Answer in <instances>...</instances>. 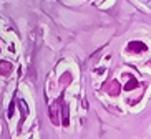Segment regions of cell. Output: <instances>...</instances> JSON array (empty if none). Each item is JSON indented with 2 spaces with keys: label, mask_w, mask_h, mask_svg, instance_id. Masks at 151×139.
Segmentation results:
<instances>
[{
  "label": "cell",
  "mask_w": 151,
  "mask_h": 139,
  "mask_svg": "<svg viewBox=\"0 0 151 139\" xmlns=\"http://www.w3.org/2000/svg\"><path fill=\"white\" fill-rule=\"evenodd\" d=\"M12 116H14V104H10L9 111H7V118H12Z\"/></svg>",
  "instance_id": "ba28073f"
},
{
  "label": "cell",
  "mask_w": 151,
  "mask_h": 139,
  "mask_svg": "<svg viewBox=\"0 0 151 139\" xmlns=\"http://www.w3.org/2000/svg\"><path fill=\"white\" fill-rule=\"evenodd\" d=\"M68 119H70V114H68V106L63 103V106H62V121H63V126H68Z\"/></svg>",
  "instance_id": "52a82bcc"
},
{
  "label": "cell",
  "mask_w": 151,
  "mask_h": 139,
  "mask_svg": "<svg viewBox=\"0 0 151 139\" xmlns=\"http://www.w3.org/2000/svg\"><path fill=\"white\" fill-rule=\"evenodd\" d=\"M12 70H14V66H12V63L10 61H0V75H2V76L10 75Z\"/></svg>",
  "instance_id": "277c9868"
},
{
  "label": "cell",
  "mask_w": 151,
  "mask_h": 139,
  "mask_svg": "<svg viewBox=\"0 0 151 139\" xmlns=\"http://www.w3.org/2000/svg\"><path fill=\"white\" fill-rule=\"evenodd\" d=\"M126 50L131 51V53H141V51L146 50V45H145L143 41H131V43L126 46Z\"/></svg>",
  "instance_id": "7a4b0ae2"
},
{
  "label": "cell",
  "mask_w": 151,
  "mask_h": 139,
  "mask_svg": "<svg viewBox=\"0 0 151 139\" xmlns=\"http://www.w3.org/2000/svg\"><path fill=\"white\" fill-rule=\"evenodd\" d=\"M62 108V101H57V103H53L52 106H50V111H48V114H50V119H52V123L53 124H60V119H58V109Z\"/></svg>",
  "instance_id": "6da1fadb"
},
{
  "label": "cell",
  "mask_w": 151,
  "mask_h": 139,
  "mask_svg": "<svg viewBox=\"0 0 151 139\" xmlns=\"http://www.w3.org/2000/svg\"><path fill=\"white\" fill-rule=\"evenodd\" d=\"M106 91L111 94V96H116V94H118V93L121 91V86H120V83H118L116 80H113V81L110 83V85L106 86Z\"/></svg>",
  "instance_id": "3957f363"
},
{
  "label": "cell",
  "mask_w": 151,
  "mask_h": 139,
  "mask_svg": "<svg viewBox=\"0 0 151 139\" xmlns=\"http://www.w3.org/2000/svg\"><path fill=\"white\" fill-rule=\"evenodd\" d=\"M138 86H139V83H138V81L134 80L133 76H129V78H128V83L124 85V90H126V91H131V90H136Z\"/></svg>",
  "instance_id": "8992f818"
},
{
  "label": "cell",
  "mask_w": 151,
  "mask_h": 139,
  "mask_svg": "<svg viewBox=\"0 0 151 139\" xmlns=\"http://www.w3.org/2000/svg\"><path fill=\"white\" fill-rule=\"evenodd\" d=\"M18 106H20V113H22V121H20V124H23V121H25L27 116H28V106L23 99H18Z\"/></svg>",
  "instance_id": "5b68a950"
}]
</instances>
